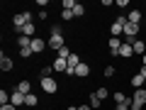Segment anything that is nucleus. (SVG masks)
Listing matches in <instances>:
<instances>
[{
    "instance_id": "e433bc0d",
    "label": "nucleus",
    "mask_w": 146,
    "mask_h": 110,
    "mask_svg": "<svg viewBox=\"0 0 146 110\" xmlns=\"http://www.w3.org/2000/svg\"><path fill=\"white\" fill-rule=\"evenodd\" d=\"M141 64H144V66H146V54H144V56H141Z\"/></svg>"
},
{
    "instance_id": "b1692460",
    "label": "nucleus",
    "mask_w": 146,
    "mask_h": 110,
    "mask_svg": "<svg viewBox=\"0 0 146 110\" xmlns=\"http://www.w3.org/2000/svg\"><path fill=\"white\" fill-rule=\"evenodd\" d=\"M95 95H98V98H100V100H102V103H105V98H107V95H110V91L105 88V86H100V88L95 91Z\"/></svg>"
},
{
    "instance_id": "f3484780",
    "label": "nucleus",
    "mask_w": 146,
    "mask_h": 110,
    "mask_svg": "<svg viewBox=\"0 0 146 110\" xmlns=\"http://www.w3.org/2000/svg\"><path fill=\"white\" fill-rule=\"evenodd\" d=\"M20 32H22L25 37H32V39H34V32H36V27H34V22H29V25H25Z\"/></svg>"
},
{
    "instance_id": "6ab92c4d",
    "label": "nucleus",
    "mask_w": 146,
    "mask_h": 110,
    "mask_svg": "<svg viewBox=\"0 0 146 110\" xmlns=\"http://www.w3.org/2000/svg\"><path fill=\"white\" fill-rule=\"evenodd\" d=\"M122 59H129V56H134V49H131V44H122V54H119Z\"/></svg>"
},
{
    "instance_id": "393cba45",
    "label": "nucleus",
    "mask_w": 146,
    "mask_h": 110,
    "mask_svg": "<svg viewBox=\"0 0 146 110\" xmlns=\"http://www.w3.org/2000/svg\"><path fill=\"white\" fill-rule=\"evenodd\" d=\"M20 56H22V59H32V56H34L32 47H22V49H20Z\"/></svg>"
},
{
    "instance_id": "c756f323",
    "label": "nucleus",
    "mask_w": 146,
    "mask_h": 110,
    "mask_svg": "<svg viewBox=\"0 0 146 110\" xmlns=\"http://www.w3.org/2000/svg\"><path fill=\"white\" fill-rule=\"evenodd\" d=\"M61 20H73V10H61Z\"/></svg>"
},
{
    "instance_id": "58836bf2",
    "label": "nucleus",
    "mask_w": 146,
    "mask_h": 110,
    "mask_svg": "<svg viewBox=\"0 0 146 110\" xmlns=\"http://www.w3.org/2000/svg\"><path fill=\"white\" fill-rule=\"evenodd\" d=\"M144 20H146V12H144Z\"/></svg>"
},
{
    "instance_id": "c85d7f7f",
    "label": "nucleus",
    "mask_w": 146,
    "mask_h": 110,
    "mask_svg": "<svg viewBox=\"0 0 146 110\" xmlns=\"http://www.w3.org/2000/svg\"><path fill=\"white\" fill-rule=\"evenodd\" d=\"M83 15H85V7H83V5L78 3V5L73 7V17H83Z\"/></svg>"
},
{
    "instance_id": "20e7f679",
    "label": "nucleus",
    "mask_w": 146,
    "mask_h": 110,
    "mask_svg": "<svg viewBox=\"0 0 146 110\" xmlns=\"http://www.w3.org/2000/svg\"><path fill=\"white\" fill-rule=\"evenodd\" d=\"M49 47H51L54 49V52H58V49H61V47H66V42H63V34H51V37H49Z\"/></svg>"
},
{
    "instance_id": "6e6552de",
    "label": "nucleus",
    "mask_w": 146,
    "mask_h": 110,
    "mask_svg": "<svg viewBox=\"0 0 146 110\" xmlns=\"http://www.w3.org/2000/svg\"><path fill=\"white\" fill-rule=\"evenodd\" d=\"M127 20H129L131 25H141V20H144V15H141V10H129V15H127Z\"/></svg>"
},
{
    "instance_id": "2eb2a0df",
    "label": "nucleus",
    "mask_w": 146,
    "mask_h": 110,
    "mask_svg": "<svg viewBox=\"0 0 146 110\" xmlns=\"http://www.w3.org/2000/svg\"><path fill=\"white\" fill-rule=\"evenodd\" d=\"M88 105H90L93 110H98V108H102V100H100L95 93H90V95H88Z\"/></svg>"
},
{
    "instance_id": "ddd939ff",
    "label": "nucleus",
    "mask_w": 146,
    "mask_h": 110,
    "mask_svg": "<svg viewBox=\"0 0 146 110\" xmlns=\"http://www.w3.org/2000/svg\"><path fill=\"white\" fill-rule=\"evenodd\" d=\"M15 88L20 91V93H25V95H29V93H32V83H29L27 78H25V81H20V83H17Z\"/></svg>"
},
{
    "instance_id": "a878e982",
    "label": "nucleus",
    "mask_w": 146,
    "mask_h": 110,
    "mask_svg": "<svg viewBox=\"0 0 146 110\" xmlns=\"http://www.w3.org/2000/svg\"><path fill=\"white\" fill-rule=\"evenodd\" d=\"M76 5H78L76 0H61V10H73Z\"/></svg>"
},
{
    "instance_id": "1a4fd4ad",
    "label": "nucleus",
    "mask_w": 146,
    "mask_h": 110,
    "mask_svg": "<svg viewBox=\"0 0 146 110\" xmlns=\"http://www.w3.org/2000/svg\"><path fill=\"white\" fill-rule=\"evenodd\" d=\"M12 25H15V30H17V32H20V30H22V27H25V25H27V20H25V12H17V15H15V17H12Z\"/></svg>"
},
{
    "instance_id": "2f4dec72",
    "label": "nucleus",
    "mask_w": 146,
    "mask_h": 110,
    "mask_svg": "<svg viewBox=\"0 0 146 110\" xmlns=\"http://www.w3.org/2000/svg\"><path fill=\"white\" fill-rule=\"evenodd\" d=\"M115 110H131V103H117Z\"/></svg>"
},
{
    "instance_id": "bb28decb",
    "label": "nucleus",
    "mask_w": 146,
    "mask_h": 110,
    "mask_svg": "<svg viewBox=\"0 0 146 110\" xmlns=\"http://www.w3.org/2000/svg\"><path fill=\"white\" fill-rule=\"evenodd\" d=\"M102 73H105V78H115L117 68H115V66H105V68H102Z\"/></svg>"
},
{
    "instance_id": "412c9836",
    "label": "nucleus",
    "mask_w": 146,
    "mask_h": 110,
    "mask_svg": "<svg viewBox=\"0 0 146 110\" xmlns=\"http://www.w3.org/2000/svg\"><path fill=\"white\" fill-rule=\"evenodd\" d=\"M17 47H20V49H22V47H32V37H25V34H22L20 39H17Z\"/></svg>"
},
{
    "instance_id": "7ed1b4c3",
    "label": "nucleus",
    "mask_w": 146,
    "mask_h": 110,
    "mask_svg": "<svg viewBox=\"0 0 146 110\" xmlns=\"http://www.w3.org/2000/svg\"><path fill=\"white\" fill-rule=\"evenodd\" d=\"M122 44H124V42H119L117 37H110V42H107L110 54H112V56H119V54H122Z\"/></svg>"
},
{
    "instance_id": "f03ea898",
    "label": "nucleus",
    "mask_w": 146,
    "mask_h": 110,
    "mask_svg": "<svg viewBox=\"0 0 146 110\" xmlns=\"http://www.w3.org/2000/svg\"><path fill=\"white\" fill-rule=\"evenodd\" d=\"M39 86H42V91H44V93H49V95H54L58 91L56 78H42V81H39Z\"/></svg>"
},
{
    "instance_id": "f704fd0d",
    "label": "nucleus",
    "mask_w": 146,
    "mask_h": 110,
    "mask_svg": "<svg viewBox=\"0 0 146 110\" xmlns=\"http://www.w3.org/2000/svg\"><path fill=\"white\" fill-rule=\"evenodd\" d=\"M139 73H141V76L146 78V66H141V68H139Z\"/></svg>"
},
{
    "instance_id": "a211bd4d",
    "label": "nucleus",
    "mask_w": 146,
    "mask_h": 110,
    "mask_svg": "<svg viewBox=\"0 0 146 110\" xmlns=\"http://www.w3.org/2000/svg\"><path fill=\"white\" fill-rule=\"evenodd\" d=\"M25 105H27V108H36V105H39V98H36L34 93H29V95L25 98Z\"/></svg>"
},
{
    "instance_id": "aec40b11",
    "label": "nucleus",
    "mask_w": 146,
    "mask_h": 110,
    "mask_svg": "<svg viewBox=\"0 0 146 110\" xmlns=\"http://www.w3.org/2000/svg\"><path fill=\"white\" fill-rule=\"evenodd\" d=\"M71 54H73V52H71L68 47H61V49L56 52V56H58V59H66V61H68V56H71Z\"/></svg>"
},
{
    "instance_id": "39448f33",
    "label": "nucleus",
    "mask_w": 146,
    "mask_h": 110,
    "mask_svg": "<svg viewBox=\"0 0 146 110\" xmlns=\"http://www.w3.org/2000/svg\"><path fill=\"white\" fill-rule=\"evenodd\" d=\"M25 98H27V95L25 93H20V91H12V93H10V103L12 105H15V108H20V105H25Z\"/></svg>"
},
{
    "instance_id": "9d476101",
    "label": "nucleus",
    "mask_w": 146,
    "mask_h": 110,
    "mask_svg": "<svg viewBox=\"0 0 146 110\" xmlns=\"http://www.w3.org/2000/svg\"><path fill=\"white\" fill-rule=\"evenodd\" d=\"M76 76H78V78H85V76H90V66L88 64H78V66H76Z\"/></svg>"
},
{
    "instance_id": "473e14b6",
    "label": "nucleus",
    "mask_w": 146,
    "mask_h": 110,
    "mask_svg": "<svg viewBox=\"0 0 146 110\" xmlns=\"http://www.w3.org/2000/svg\"><path fill=\"white\" fill-rule=\"evenodd\" d=\"M115 5H117V7H127V5H129V0H117Z\"/></svg>"
},
{
    "instance_id": "f257e3e1",
    "label": "nucleus",
    "mask_w": 146,
    "mask_h": 110,
    "mask_svg": "<svg viewBox=\"0 0 146 110\" xmlns=\"http://www.w3.org/2000/svg\"><path fill=\"white\" fill-rule=\"evenodd\" d=\"M144 105H146V88H139L131 95V110H141Z\"/></svg>"
},
{
    "instance_id": "9b49d317",
    "label": "nucleus",
    "mask_w": 146,
    "mask_h": 110,
    "mask_svg": "<svg viewBox=\"0 0 146 110\" xmlns=\"http://www.w3.org/2000/svg\"><path fill=\"white\" fill-rule=\"evenodd\" d=\"M131 49H134V54H141V56H144V54H146V42L139 37V39H136V42L131 44Z\"/></svg>"
},
{
    "instance_id": "5701e85b",
    "label": "nucleus",
    "mask_w": 146,
    "mask_h": 110,
    "mask_svg": "<svg viewBox=\"0 0 146 110\" xmlns=\"http://www.w3.org/2000/svg\"><path fill=\"white\" fill-rule=\"evenodd\" d=\"M51 73H54V66H42L39 76H42V78H51Z\"/></svg>"
},
{
    "instance_id": "4c0bfd02",
    "label": "nucleus",
    "mask_w": 146,
    "mask_h": 110,
    "mask_svg": "<svg viewBox=\"0 0 146 110\" xmlns=\"http://www.w3.org/2000/svg\"><path fill=\"white\" fill-rule=\"evenodd\" d=\"M144 88H146V78H144Z\"/></svg>"
},
{
    "instance_id": "c9c22d12",
    "label": "nucleus",
    "mask_w": 146,
    "mask_h": 110,
    "mask_svg": "<svg viewBox=\"0 0 146 110\" xmlns=\"http://www.w3.org/2000/svg\"><path fill=\"white\" fill-rule=\"evenodd\" d=\"M78 110H93L90 105H78Z\"/></svg>"
},
{
    "instance_id": "f8f14e48",
    "label": "nucleus",
    "mask_w": 146,
    "mask_h": 110,
    "mask_svg": "<svg viewBox=\"0 0 146 110\" xmlns=\"http://www.w3.org/2000/svg\"><path fill=\"white\" fill-rule=\"evenodd\" d=\"M131 88L134 91H139V88H144V76H141V73H134V76H131Z\"/></svg>"
},
{
    "instance_id": "72a5a7b5",
    "label": "nucleus",
    "mask_w": 146,
    "mask_h": 110,
    "mask_svg": "<svg viewBox=\"0 0 146 110\" xmlns=\"http://www.w3.org/2000/svg\"><path fill=\"white\" fill-rule=\"evenodd\" d=\"M0 110H17V108L12 103H7V105H0Z\"/></svg>"
},
{
    "instance_id": "dca6fc26",
    "label": "nucleus",
    "mask_w": 146,
    "mask_h": 110,
    "mask_svg": "<svg viewBox=\"0 0 146 110\" xmlns=\"http://www.w3.org/2000/svg\"><path fill=\"white\" fill-rule=\"evenodd\" d=\"M112 98H115V103H131V98L127 93H122V91H117V93H112Z\"/></svg>"
},
{
    "instance_id": "7c9ffc66",
    "label": "nucleus",
    "mask_w": 146,
    "mask_h": 110,
    "mask_svg": "<svg viewBox=\"0 0 146 110\" xmlns=\"http://www.w3.org/2000/svg\"><path fill=\"white\" fill-rule=\"evenodd\" d=\"M51 34H63V27L61 25H51Z\"/></svg>"
},
{
    "instance_id": "0eeeda50",
    "label": "nucleus",
    "mask_w": 146,
    "mask_h": 110,
    "mask_svg": "<svg viewBox=\"0 0 146 110\" xmlns=\"http://www.w3.org/2000/svg\"><path fill=\"white\" fill-rule=\"evenodd\" d=\"M51 66H54V71H56V73H66V68H68V61H66V59H58V56H56Z\"/></svg>"
},
{
    "instance_id": "4468645a",
    "label": "nucleus",
    "mask_w": 146,
    "mask_h": 110,
    "mask_svg": "<svg viewBox=\"0 0 146 110\" xmlns=\"http://www.w3.org/2000/svg\"><path fill=\"white\" fill-rule=\"evenodd\" d=\"M0 68H3V71H12V59L10 56H5V54H3V56H0Z\"/></svg>"
},
{
    "instance_id": "4be33fe9",
    "label": "nucleus",
    "mask_w": 146,
    "mask_h": 110,
    "mask_svg": "<svg viewBox=\"0 0 146 110\" xmlns=\"http://www.w3.org/2000/svg\"><path fill=\"white\" fill-rule=\"evenodd\" d=\"M78 64H83V61H80V56H78V54H71V56H68V66H71V68H76Z\"/></svg>"
},
{
    "instance_id": "423d86ee",
    "label": "nucleus",
    "mask_w": 146,
    "mask_h": 110,
    "mask_svg": "<svg viewBox=\"0 0 146 110\" xmlns=\"http://www.w3.org/2000/svg\"><path fill=\"white\" fill-rule=\"evenodd\" d=\"M46 47H49V44L44 42V39H39V37H34V39H32V52H34V54H42Z\"/></svg>"
},
{
    "instance_id": "cd10ccee",
    "label": "nucleus",
    "mask_w": 146,
    "mask_h": 110,
    "mask_svg": "<svg viewBox=\"0 0 146 110\" xmlns=\"http://www.w3.org/2000/svg\"><path fill=\"white\" fill-rule=\"evenodd\" d=\"M7 103H10V93L3 88V91H0V105H7Z\"/></svg>"
}]
</instances>
